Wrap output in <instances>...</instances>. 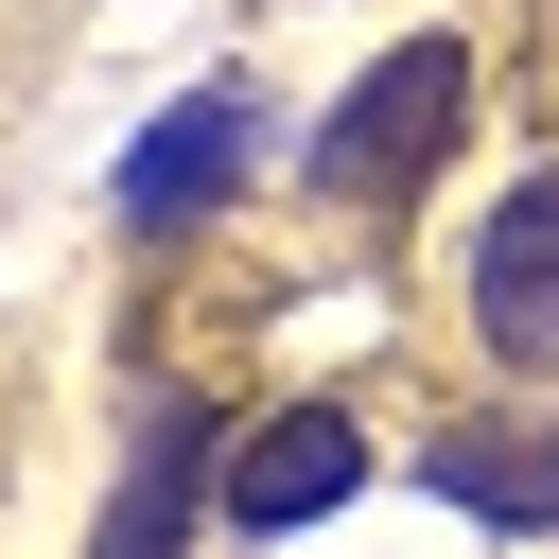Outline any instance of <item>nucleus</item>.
Listing matches in <instances>:
<instances>
[{"mask_svg":"<svg viewBox=\"0 0 559 559\" xmlns=\"http://www.w3.org/2000/svg\"><path fill=\"white\" fill-rule=\"evenodd\" d=\"M210 402H140V472H122V507H105V542L87 559H175L192 542V489H210Z\"/></svg>","mask_w":559,"mask_h":559,"instance_id":"423d86ee","label":"nucleus"},{"mask_svg":"<svg viewBox=\"0 0 559 559\" xmlns=\"http://www.w3.org/2000/svg\"><path fill=\"white\" fill-rule=\"evenodd\" d=\"M419 489L542 542V524H559V419H437V437H419Z\"/></svg>","mask_w":559,"mask_h":559,"instance_id":"39448f33","label":"nucleus"},{"mask_svg":"<svg viewBox=\"0 0 559 559\" xmlns=\"http://www.w3.org/2000/svg\"><path fill=\"white\" fill-rule=\"evenodd\" d=\"M472 332H489V367H559V175H524L472 227Z\"/></svg>","mask_w":559,"mask_h":559,"instance_id":"f03ea898","label":"nucleus"},{"mask_svg":"<svg viewBox=\"0 0 559 559\" xmlns=\"http://www.w3.org/2000/svg\"><path fill=\"white\" fill-rule=\"evenodd\" d=\"M245 157H262V105H245V87H192V105L140 122V157H122V227H192V210H227Z\"/></svg>","mask_w":559,"mask_h":559,"instance_id":"7ed1b4c3","label":"nucleus"},{"mask_svg":"<svg viewBox=\"0 0 559 559\" xmlns=\"http://www.w3.org/2000/svg\"><path fill=\"white\" fill-rule=\"evenodd\" d=\"M349 489H367V437L314 419V402H280V419L227 437V524H262V542H280V524H332Z\"/></svg>","mask_w":559,"mask_h":559,"instance_id":"20e7f679","label":"nucleus"},{"mask_svg":"<svg viewBox=\"0 0 559 559\" xmlns=\"http://www.w3.org/2000/svg\"><path fill=\"white\" fill-rule=\"evenodd\" d=\"M454 105H472V52H454V35H402V52L314 122V192H349V210L419 192V175L454 157Z\"/></svg>","mask_w":559,"mask_h":559,"instance_id":"f257e3e1","label":"nucleus"}]
</instances>
